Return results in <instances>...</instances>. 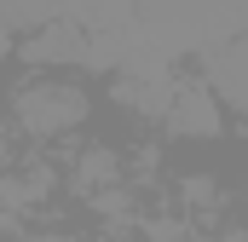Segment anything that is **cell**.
<instances>
[{"mask_svg":"<svg viewBox=\"0 0 248 242\" xmlns=\"http://www.w3.org/2000/svg\"><path fill=\"white\" fill-rule=\"evenodd\" d=\"M168 121H173V133H202V138L219 133V110H214V98H208L202 87H173Z\"/></svg>","mask_w":248,"mask_h":242,"instance_id":"cell-5","label":"cell"},{"mask_svg":"<svg viewBox=\"0 0 248 242\" xmlns=\"http://www.w3.org/2000/svg\"><path fill=\"white\" fill-rule=\"evenodd\" d=\"M58 0H0V23H6V35L12 29H46V23H58Z\"/></svg>","mask_w":248,"mask_h":242,"instance_id":"cell-6","label":"cell"},{"mask_svg":"<svg viewBox=\"0 0 248 242\" xmlns=\"http://www.w3.org/2000/svg\"><path fill=\"white\" fill-rule=\"evenodd\" d=\"M6 52H12V35H6V23H0V58H6Z\"/></svg>","mask_w":248,"mask_h":242,"instance_id":"cell-7","label":"cell"},{"mask_svg":"<svg viewBox=\"0 0 248 242\" xmlns=\"http://www.w3.org/2000/svg\"><path fill=\"white\" fill-rule=\"evenodd\" d=\"M29 63H87V35L75 23H46L35 41H23Z\"/></svg>","mask_w":248,"mask_h":242,"instance_id":"cell-4","label":"cell"},{"mask_svg":"<svg viewBox=\"0 0 248 242\" xmlns=\"http://www.w3.org/2000/svg\"><path fill=\"white\" fill-rule=\"evenodd\" d=\"M133 12H144L150 23H162L168 41H231L243 23V0H133Z\"/></svg>","mask_w":248,"mask_h":242,"instance_id":"cell-1","label":"cell"},{"mask_svg":"<svg viewBox=\"0 0 248 242\" xmlns=\"http://www.w3.org/2000/svg\"><path fill=\"white\" fill-rule=\"evenodd\" d=\"M12 104L29 133H69L87 121V92L75 81H29V87H17Z\"/></svg>","mask_w":248,"mask_h":242,"instance_id":"cell-2","label":"cell"},{"mask_svg":"<svg viewBox=\"0 0 248 242\" xmlns=\"http://www.w3.org/2000/svg\"><path fill=\"white\" fill-rule=\"evenodd\" d=\"M202 63H208V81H214V92L225 98V110H243V98H248V87H243V35L208 46Z\"/></svg>","mask_w":248,"mask_h":242,"instance_id":"cell-3","label":"cell"}]
</instances>
